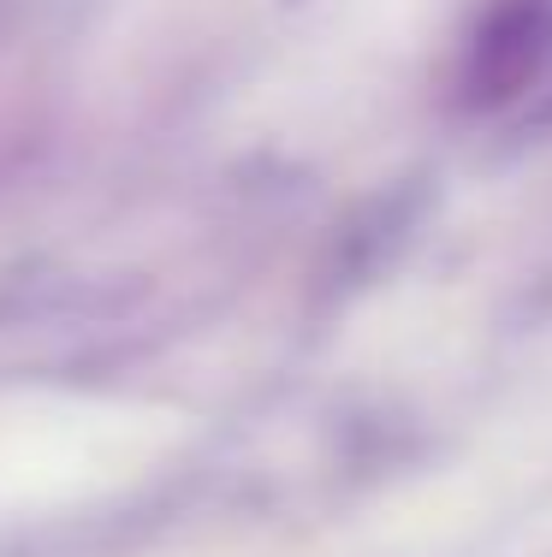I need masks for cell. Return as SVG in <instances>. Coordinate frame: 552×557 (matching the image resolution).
Here are the masks:
<instances>
[{"mask_svg": "<svg viewBox=\"0 0 552 557\" xmlns=\"http://www.w3.org/2000/svg\"><path fill=\"white\" fill-rule=\"evenodd\" d=\"M547 36H552V18L541 0H511L499 7L488 24H481L476 48H469V65H464V96L476 108L488 101H505L541 72L547 60Z\"/></svg>", "mask_w": 552, "mask_h": 557, "instance_id": "cell-1", "label": "cell"}]
</instances>
